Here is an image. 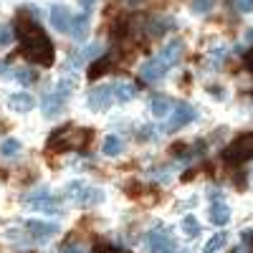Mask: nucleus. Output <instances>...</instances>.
Returning <instances> with one entry per match:
<instances>
[{
	"label": "nucleus",
	"instance_id": "obj_14",
	"mask_svg": "<svg viewBox=\"0 0 253 253\" xmlns=\"http://www.w3.org/2000/svg\"><path fill=\"white\" fill-rule=\"evenodd\" d=\"M167 66H175V63L182 58V41L180 38H172L170 43H167L165 48H162V56H160Z\"/></svg>",
	"mask_w": 253,
	"mask_h": 253
},
{
	"label": "nucleus",
	"instance_id": "obj_19",
	"mask_svg": "<svg viewBox=\"0 0 253 253\" xmlns=\"http://www.w3.org/2000/svg\"><path fill=\"white\" fill-rule=\"evenodd\" d=\"M122 139L117 137V134H109L107 139H104V147H101V152L107 155V157H117V155H122Z\"/></svg>",
	"mask_w": 253,
	"mask_h": 253
},
{
	"label": "nucleus",
	"instance_id": "obj_28",
	"mask_svg": "<svg viewBox=\"0 0 253 253\" xmlns=\"http://www.w3.org/2000/svg\"><path fill=\"white\" fill-rule=\"evenodd\" d=\"M61 253H86V248L79 246V243H69V246H63Z\"/></svg>",
	"mask_w": 253,
	"mask_h": 253
},
{
	"label": "nucleus",
	"instance_id": "obj_18",
	"mask_svg": "<svg viewBox=\"0 0 253 253\" xmlns=\"http://www.w3.org/2000/svg\"><path fill=\"white\" fill-rule=\"evenodd\" d=\"M76 84H79V76L71 71V74H63L61 76V81H58V86H56V94L58 96H63V99H66V96H71V91L76 89Z\"/></svg>",
	"mask_w": 253,
	"mask_h": 253
},
{
	"label": "nucleus",
	"instance_id": "obj_25",
	"mask_svg": "<svg viewBox=\"0 0 253 253\" xmlns=\"http://www.w3.org/2000/svg\"><path fill=\"white\" fill-rule=\"evenodd\" d=\"M13 36H15L13 33V26H5L3 23V26H0V46H8L10 41H13Z\"/></svg>",
	"mask_w": 253,
	"mask_h": 253
},
{
	"label": "nucleus",
	"instance_id": "obj_30",
	"mask_svg": "<svg viewBox=\"0 0 253 253\" xmlns=\"http://www.w3.org/2000/svg\"><path fill=\"white\" fill-rule=\"evenodd\" d=\"M94 3H96V0H79V5H81V8H84V13H89V10H91V5H94Z\"/></svg>",
	"mask_w": 253,
	"mask_h": 253
},
{
	"label": "nucleus",
	"instance_id": "obj_13",
	"mask_svg": "<svg viewBox=\"0 0 253 253\" xmlns=\"http://www.w3.org/2000/svg\"><path fill=\"white\" fill-rule=\"evenodd\" d=\"M89 26H91V20H89V13H81V15H74L69 36H71L74 41H84V38L89 36Z\"/></svg>",
	"mask_w": 253,
	"mask_h": 253
},
{
	"label": "nucleus",
	"instance_id": "obj_3",
	"mask_svg": "<svg viewBox=\"0 0 253 253\" xmlns=\"http://www.w3.org/2000/svg\"><path fill=\"white\" fill-rule=\"evenodd\" d=\"M144 246L150 248V253H177V243L170 238V233H167L165 228L152 230V233L144 238Z\"/></svg>",
	"mask_w": 253,
	"mask_h": 253
},
{
	"label": "nucleus",
	"instance_id": "obj_17",
	"mask_svg": "<svg viewBox=\"0 0 253 253\" xmlns=\"http://www.w3.org/2000/svg\"><path fill=\"white\" fill-rule=\"evenodd\" d=\"M172 107H175V104H172L170 99H165V96H155V99L150 101V112H152V117H157V119L172 114V112H170Z\"/></svg>",
	"mask_w": 253,
	"mask_h": 253
},
{
	"label": "nucleus",
	"instance_id": "obj_21",
	"mask_svg": "<svg viewBox=\"0 0 253 253\" xmlns=\"http://www.w3.org/2000/svg\"><path fill=\"white\" fill-rule=\"evenodd\" d=\"M180 228H182V233H185L187 238H195V236L200 233V223H198L195 215H185L182 223H180Z\"/></svg>",
	"mask_w": 253,
	"mask_h": 253
},
{
	"label": "nucleus",
	"instance_id": "obj_29",
	"mask_svg": "<svg viewBox=\"0 0 253 253\" xmlns=\"http://www.w3.org/2000/svg\"><path fill=\"white\" fill-rule=\"evenodd\" d=\"M236 5H238L241 13H248V10L253 8V0H236Z\"/></svg>",
	"mask_w": 253,
	"mask_h": 253
},
{
	"label": "nucleus",
	"instance_id": "obj_35",
	"mask_svg": "<svg viewBox=\"0 0 253 253\" xmlns=\"http://www.w3.org/2000/svg\"><path fill=\"white\" fill-rule=\"evenodd\" d=\"M246 41H248V43H253V28H251V31L246 33Z\"/></svg>",
	"mask_w": 253,
	"mask_h": 253
},
{
	"label": "nucleus",
	"instance_id": "obj_20",
	"mask_svg": "<svg viewBox=\"0 0 253 253\" xmlns=\"http://www.w3.org/2000/svg\"><path fill=\"white\" fill-rule=\"evenodd\" d=\"M109 66H112V58L109 56H101L99 61H94L91 63V69H89V79H99V76H104L109 71Z\"/></svg>",
	"mask_w": 253,
	"mask_h": 253
},
{
	"label": "nucleus",
	"instance_id": "obj_27",
	"mask_svg": "<svg viewBox=\"0 0 253 253\" xmlns=\"http://www.w3.org/2000/svg\"><path fill=\"white\" fill-rule=\"evenodd\" d=\"M213 8V0H193V10L195 13H208Z\"/></svg>",
	"mask_w": 253,
	"mask_h": 253
},
{
	"label": "nucleus",
	"instance_id": "obj_32",
	"mask_svg": "<svg viewBox=\"0 0 253 253\" xmlns=\"http://www.w3.org/2000/svg\"><path fill=\"white\" fill-rule=\"evenodd\" d=\"M208 91H210V94H213L215 99H223V89H220V86H210Z\"/></svg>",
	"mask_w": 253,
	"mask_h": 253
},
{
	"label": "nucleus",
	"instance_id": "obj_33",
	"mask_svg": "<svg viewBox=\"0 0 253 253\" xmlns=\"http://www.w3.org/2000/svg\"><path fill=\"white\" fill-rule=\"evenodd\" d=\"M152 134H155V129H152V126H144V129H142V139L152 137Z\"/></svg>",
	"mask_w": 253,
	"mask_h": 253
},
{
	"label": "nucleus",
	"instance_id": "obj_1",
	"mask_svg": "<svg viewBox=\"0 0 253 253\" xmlns=\"http://www.w3.org/2000/svg\"><path fill=\"white\" fill-rule=\"evenodd\" d=\"M15 28H18L15 33L20 36V43H23L20 46L23 56L33 63H41V66H51L53 63V46H51L48 36L26 18H18Z\"/></svg>",
	"mask_w": 253,
	"mask_h": 253
},
{
	"label": "nucleus",
	"instance_id": "obj_5",
	"mask_svg": "<svg viewBox=\"0 0 253 253\" xmlns=\"http://www.w3.org/2000/svg\"><path fill=\"white\" fill-rule=\"evenodd\" d=\"M248 157H253V134L238 137V139L225 150V160H228V162H243V160H248Z\"/></svg>",
	"mask_w": 253,
	"mask_h": 253
},
{
	"label": "nucleus",
	"instance_id": "obj_6",
	"mask_svg": "<svg viewBox=\"0 0 253 253\" xmlns=\"http://www.w3.org/2000/svg\"><path fill=\"white\" fill-rule=\"evenodd\" d=\"M167 71H170V66L162 61V58H147L142 66H139V74H142V79L144 81H150V84H155V81H162L165 76H167Z\"/></svg>",
	"mask_w": 253,
	"mask_h": 253
},
{
	"label": "nucleus",
	"instance_id": "obj_11",
	"mask_svg": "<svg viewBox=\"0 0 253 253\" xmlns=\"http://www.w3.org/2000/svg\"><path fill=\"white\" fill-rule=\"evenodd\" d=\"M8 107L18 114H28L33 107H36V99L28 94V91H20V94H13L8 96Z\"/></svg>",
	"mask_w": 253,
	"mask_h": 253
},
{
	"label": "nucleus",
	"instance_id": "obj_15",
	"mask_svg": "<svg viewBox=\"0 0 253 253\" xmlns=\"http://www.w3.org/2000/svg\"><path fill=\"white\" fill-rule=\"evenodd\" d=\"M63 104H66V99L58 96L56 91L53 94H46V99H43V117H48V119L58 117L63 112Z\"/></svg>",
	"mask_w": 253,
	"mask_h": 253
},
{
	"label": "nucleus",
	"instance_id": "obj_10",
	"mask_svg": "<svg viewBox=\"0 0 253 253\" xmlns=\"http://www.w3.org/2000/svg\"><path fill=\"white\" fill-rule=\"evenodd\" d=\"M208 220L213 223V225H218V228H223V225H228L230 223V208L220 200V203H210V210H208Z\"/></svg>",
	"mask_w": 253,
	"mask_h": 253
},
{
	"label": "nucleus",
	"instance_id": "obj_16",
	"mask_svg": "<svg viewBox=\"0 0 253 253\" xmlns=\"http://www.w3.org/2000/svg\"><path fill=\"white\" fill-rule=\"evenodd\" d=\"M20 152H23V144H20V139L5 137L3 142H0V157H3V160H15V157H20Z\"/></svg>",
	"mask_w": 253,
	"mask_h": 253
},
{
	"label": "nucleus",
	"instance_id": "obj_22",
	"mask_svg": "<svg viewBox=\"0 0 253 253\" xmlns=\"http://www.w3.org/2000/svg\"><path fill=\"white\" fill-rule=\"evenodd\" d=\"M114 91H117V101H129L137 96V86H132V84H114Z\"/></svg>",
	"mask_w": 253,
	"mask_h": 253
},
{
	"label": "nucleus",
	"instance_id": "obj_24",
	"mask_svg": "<svg viewBox=\"0 0 253 253\" xmlns=\"http://www.w3.org/2000/svg\"><path fill=\"white\" fill-rule=\"evenodd\" d=\"M20 84H23V86H28V84H36V79H38V71H33V69H18L15 74H13Z\"/></svg>",
	"mask_w": 253,
	"mask_h": 253
},
{
	"label": "nucleus",
	"instance_id": "obj_12",
	"mask_svg": "<svg viewBox=\"0 0 253 253\" xmlns=\"http://www.w3.org/2000/svg\"><path fill=\"white\" fill-rule=\"evenodd\" d=\"M28 203H31L33 210H38V213L61 215V203H58L56 198H51V195H46V198H33V200H28Z\"/></svg>",
	"mask_w": 253,
	"mask_h": 253
},
{
	"label": "nucleus",
	"instance_id": "obj_9",
	"mask_svg": "<svg viewBox=\"0 0 253 253\" xmlns=\"http://www.w3.org/2000/svg\"><path fill=\"white\" fill-rule=\"evenodd\" d=\"M71 20H74V15L69 13L66 5H53V8H51V26H53L56 31L69 33V31H71Z\"/></svg>",
	"mask_w": 253,
	"mask_h": 253
},
{
	"label": "nucleus",
	"instance_id": "obj_23",
	"mask_svg": "<svg viewBox=\"0 0 253 253\" xmlns=\"http://www.w3.org/2000/svg\"><path fill=\"white\" fill-rule=\"evenodd\" d=\"M225 243H228V236H225V233H215L213 238L203 246V253H218Z\"/></svg>",
	"mask_w": 253,
	"mask_h": 253
},
{
	"label": "nucleus",
	"instance_id": "obj_34",
	"mask_svg": "<svg viewBox=\"0 0 253 253\" xmlns=\"http://www.w3.org/2000/svg\"><path fill=\"white\" fill-rule=\"evenodd\" d=\"M246 66H248V69H251V71H253V51H251V53H248V56H246Z\"/></svg>",
	"mask_w": 253,
	"mask_h": 253
},
{
	"label": "nucleus",
	"instance_id": "obj_2",
	"mask_svg": "<svg viewBox=\"0 0 253 253\" xmlns=\"http://www.w3.org/2000/svg\"><path fill=\"white\" fill-rule=\"evenodd\" d=\"M66 193H69L71 200H76V203H81V205H96V203L104 200V193H101L99 187L86 185V182H81V180L69 182V185H66Z\"/></svg>",
	"mask_w": 253,
	"mask_h": 253
},
{
	"label": "nucleus",
	"instance_id": "obj_4",
	"mask_svg": "<svg viewBox=\"0 0 253 253\" xmlns=\"http://www.w3.org/2000/svg\"><path fill=\"white\" fill-rule=\"evenodd\" d=\"M114 99H117L114 86H96V89L89 91L86 104H89L94 112H107V109L112 107V101H114Z\"/></svg>",
	"mask_w": 253,
	"mask_h": 253
},
{
	"label": "nucleus",
	"instance_id": "obj_8",
	"mask_svg": "<svg viewBox=\"0 0 253 253\" xmlns=\"http://www.w3.org/2000/svg\"><path fill=\"white\" fill-rule=\"evenodd\" d=\"M195 117H198V114H195V109L190 107V104H175V112H172L170 122H167V132H175V129H180V126L190 124Z\"/></svg>",
	"mask_w": 253,
	"mask_h": 253
},
{
	"label": "nucleus",
	"instance_id": "obj_26",
	"mask_svg": "<svg viewBox=\"0 0 253 253\" xmlns=\"http://www.w3.org/2000/svg\"><path fill=\"white\" fill-rule=\"evenodd\" d=\"M81 56L84 58H101V43H89Z\"/></svg>",
	"mask_w": 253,
	"mask_h": 253
},
{
	"label": "nucleus",
	"instance_id": "obj_31",
	"mask_svg": "<svg viewBox=\"0 0 253 253\" xmlns=\"http://www.w3.org/2000/svg\"><path fill=\"white\" fill-rule=\"evenodd\" d=\"M213 58H215V61H223V58H225V48H220V46H218V48L213 51Z\"/></svg>",
	"mask_w": 253,
	"mask_h": 253
},
{
	"label": "nucleus",
	"instance_id": "obj_7",
	"mask_svg": "<svg viewBox=\"0 0 253 253\" xmlns=\"http://www.w3.org/2000/svg\"><path fill=\"white\" fill-rule=\"evenodd\" d=\"M26 230L31 233V238L33 241H41V243H46V241H51L53 236H58V225L56 223H43V220H28L26 223Z\"/></svg>",
	"mask_w": 253,
	"mask_h": 253
}]
</instances>
